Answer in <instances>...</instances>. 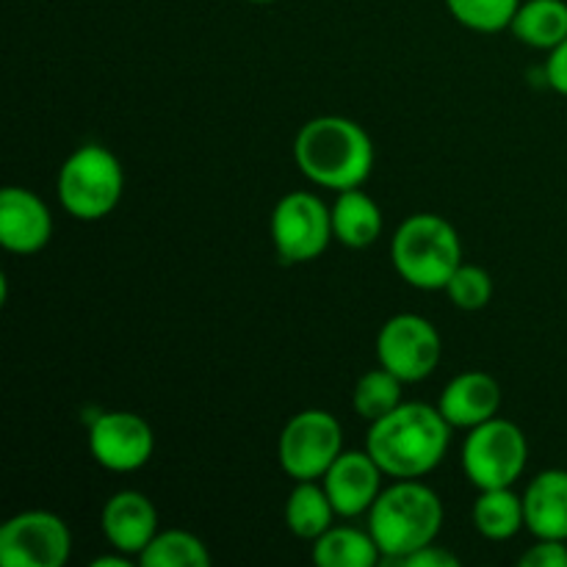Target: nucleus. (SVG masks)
Masks as SVG:
<instances>
[{
	"label": "nucleus",
	"mask_w": 567,
	"mask_h": 567,
	"mask_svg": "<svg viewBox=\"0 0 567 567\" xmlns=\"http://www.w3.org/2000/svg\"><path fill=\"white\" fill-rule=\"evenodd\" d=\"M520 567H567V540H537L520 557Z\"/></svg>",
	"instance_id": "nucleus-26"
},
{
	"label": "nucleus",
	"mask_w": 567,
	"mask_h": 567,
	"mask_svg": "<svg viewBox=\"0 0 567 567\" xmlns=\"http://www.w3.org/2000/svg\"><path fill=\"white\" fill-rule=\"evenodd\" d=\"M382 476L385 474L369 452H341V457L321 476V485L336 507V515L354 518L374 507L382 493Z\"/></svg>",
	"instance_id": "nucleus-12"
},
{
	"label": "nucleus",
	"mask_w": 567,
	"mask_h": 567,
	"mask_svg": "<svg viewBox=\"0 0 567 567\" xmlns=\"http://www.w3.org/2000/svg\"><path fill=\"white\" fill-rule=\"evenodd\" d=\"M70 526L55 513L28 509L0 526V565L61 567L70 559Z\"/></svg>",
	"instance_id": "nucleus-9"
},
{
	"label": "nucleus",
	"mask_w": 567,
	"mask_h": 567,
	"mask_svg": "<svg viewBox=\"0 0 567 567\" xmlns=\"http://www.w3.org/2000/svg\"><path fill=\"white\" fill-rule=\"evenodd\" d=\"M332 515H336V507H332L324 485L297 482L286 502V524L293 535L316 543L332 526Z\"/></svg>",
	"instance_id": "nucleus-21"
},
{
	"label": "nucleus",
	"mask_w": 567,
	"mask_h": 567,
	"mask_svg": "<svg viewBox=\"0 0 567 567\" xmlns=\"http://www.w3.org/2000/svg\"><path fill=\"white\" fill-rule=\"evenodd\" d=\"M302 175L332 192L360 188L374 169V142L347 116H316L305 122L293 142Z\"/></svg>",
	"instance_id": "nucleus-2"
},
{
	"label": "nucleus",
	"mask_w": 567,
	"mask_h": 567,
	"mask_svg": "<svg viewBox=\"0 0 567 567\" xmlns=\"http://www.w3.org/2000/svg\"><path fill=\"white\" fill-rule=\"evenodd\" d=\"M529 460V443L518 424L507 419H491L474 426L465 437L463 468L480 491L513 487Z\"/></svg>",
	"instance_id": "nucleus-6"
},
{
	"label": "nucleus",
	"mask_w": 567,
	"mask_h": 567,
	"mask_svg": "<svg viewBox=\"0 0 567 567\" xmlns=\"http://www.w3.org/2000/svg\"><path fill=\"white\" fill-rule=\"evenodd\" d=\"M382 210L374 199L360 188L338 192L332 205V236L349 249H365L380 238Z\"/></svg>",
	"instance_id": "nucleus-17"
},
{
	"label": "nucleus",
	"mask_w": 567,
	"mask_h": 567,
	"mask_svg": "<svg viewBox=\"0 0 567 567\" xmlns=\"http://www.w3.org/2000/svg\"><path fill=\"white\" fill-rule=\"evenodd\" d=\"M391 260L399 277L413 288L441 291L463 264V244L443 216L415 214L393 236Z\"/></svg>",
	"instance_id": "nucleus-4"
},
{
	"label": "nucleus",
	"mask_w": 567,
	"mask_h": 567,
	"mask_svg": "<svg viewBox=\"0 0 567 567\" xmlns=\"http://www.w3.org/2000/svg\"><path fill=\"white\" fill-rule=\"evenodd\" d=\"M131 565H133L131 554H120V557H100L92 563V567H131Z\"/></svg>",
	"instance_id": "nucleus-29"
},
{
	"label": "nucleus",
	"mask_w": 567,
	"mask_h": 567,
	"mask_svg": "<svg viewBox=\"0 0 567 567\" xmlns=\"http://www.w3.org/2000/svg\"><path fill=\"white\" fill-rule=\"evenodd\" d=\"M53 216L42 197L28 188L9 186L0 194V244L14 255H33L48 247Z\"/></svg>",
	"instance_id": "nucleus-13"
},
{
	"label": "nucleus",
	"mask_w": 567,
	"mask_h": 567,
	"mask_svg": "<svg viewBox=\"0 0 567 567\" xmlns=\"http://www.w3.org/2000/svg\"><path fill=\"white\" fill-rule=\"evenodd\" d=\"M138 563L144 567H208L210 551L197 535L183 529L158 532L144 548Z\"/></svg>",
	"instance_id": "nucleus-22"
},
{
	"label": "nucleus",
	"mask_w": 567,
	"mask_h": 567,
	"mask_svg": "<svg viewBox=\"0 0 567 567\" xmlns=\"http://www.w3.org/2000/svg\"><path fill=\"white\" fill-rule=\"evenodd\" d=\"M343 432L327 410H302L282 430L277 443L280 468L297 482H316L341 457Z\"/></svg>",
	"instance_id": "nucleus-7"
},
{
	"label": "nucleus",
	"mask_w": 567,
	"mask_h": 567,
	"mask_svg": "<svg viewBox=\"0 0 567 567\" xmlns=\"http://www.w3.org/2000/svg\"><path fill=\"white\" fill-rule=\"evenodd\" d=\"M125 172L103 144H83L61 164L55 192L70 216L81 221L105 219L120 205Z\"/></svg>",
	"instance_id": "nucleus-5"
},
{
	"label": "nucleus",
	"mask_w": 567,
	"mask_h": 567,
	"mask_svg": "<svg viewBox=\"0 0 567 567\" xmlns=\"http://www.w3.org/2000/svg\"><path fill=\"white\" fill-rule=\"evenodd\" d=\"M460 25L480 33H498L513 25L520 0H446Z\"/></svg>",
	"instance_id": "nucleus-24"
},
{
	"label": "nucleus",
	"mask_w": 567,
	"mask_h": 567,
	"mask_svg": "<svg viewBox=\"0 0 567 567\" xmlns=\"http://www.w3.org/2000/svg\"><path fill=\"white\" fill-rule=\"evenodd\" d=\"M402 385L396 374H391L388 369H374L369 374L360 377V382L354 385L352 402L354 410L363 415L365 421H380L382 415H388L391 410H396L402 404Z\"/></svg>",
	"instance_id": "nucleus-23"
},
{
	"label": "nucleus",
	"mask_w": 567,
	"mask_h": 567,
	"mask_svg": "<svg viewBox=\"0 0 567 567\" xmlns=\"http://www.w3.org/2000/svg\"><path fill=\"white\" fill-rule=\"evenodd\" d=\"M509 28L529 48L554 50L567 39V3L565 0H526Z\"/></svg>",
	"instance_id": "nucleus-18"
},
{
	"label": "nucleus",
	"mask_w": 567,
	"mask_h": 567,
	"mask_svg": "<svg viewBox=\"0 0 567 567\" xmlns=\"http://www.w3.org/2000/svg\"><path fill=\"white\" fill-rule=\"evenodd\" d=\"M524 520L537 540H567V471H543L529 482Z\"/></svg>",
	"instance_id": "nucleus-16"
},
{
	"label": "nucleus",
	"mask_w": 567,
	"mask_h": 567,
	"mask_svg": "<svg viewBox=\"0 0 567 567\" xmlns=\"http://www.w3.org/2000/svg\"><path fill=\"white\" fill-rule=\"evenodd\" d=\"M92 457L114 474H131L144 468L155 452L153 426L136 413L114 410L103 413L89 430Z\"/></svg>",
	"instance_id": "nucleus-11"
},
{
	"label": "nucleus",
	"mask_w": 567,
	"mask_h": 567,
	"mask_svg": "<svg viewBox=\"0 0 567 567\" xmlns=\"http://www.w3.org/2000/svg\"><path fill=\"white\" fill-rule=\"evenodd\" d=\"M380 546L371 532L352 526H330L313 543V559L321 567H371L380 563Z\"/></svg>",
	"instance_id": "nucleus-19"
},
{
	"label": "nucleus",
	"mask_w": 567,
	"mask_h": 567,
	"mask_svg": "<svg viewBox=\"0 0 567 567\" xmlns=\"http://www.w3.org/2000/svg\"><path fill=\"white\" fill-rule=\"evenodd\" d=\"M100 526H103L105 540L116 551L138 559L150 540L158 535V509L144 493L122 491L105 502L103 513H100Z\"/></svg>",
	"instance_id": "nucleus-14"
},
{
	"label": "nucleus",
	"mask_w": 567,
	"mask_h": 567,
	"mask_svg": "<svg viewBox=\"0 0 567 567\" xmlns=\"http://www.w3.org/2000/svg\"><path fill=\"white\" fill-rule=\"evenodd\" d=\"M474 526L487 540H509L526 526L524 496H515L513 487L482 491L474 504Z\"/></svg>",
	"instance_id": "nucleus-20"
},
{
	"label": "nucleus",
	"mask_w": 567,
	"mask_h": 567,
	"mask_svg": "<svg viewBox=\"0 0 567 567\" xmlns=\"http://www.w3.org/2000/svg\"><path fill=\"white\" fill-rule=\"evenodd\" d=\"M441 529L443 502L432 487L415 480H399L369 509V532L385 565H399L408 554L435 543Z\"/></svg>",
	"instance_id": "nucleus-3"
},
{
	"label": "nucleus",
	"mask_w": 567,
	"mask_h": 567,
	"mask_svg": "<svg viewBox=\"0 0 567 567\" xmlns=\"http://www.w3.org/2000/svg\"><path fill=\"white\" fill-rule=\"evenodd\" d=\"M443 341L435 327L415 313H399L382 324L377 336V358L382 369L402 382H421L437 369Z\"/></svg>",
	"instance_id": "nucleus-10"
},
{
	"label": "nucleus",
	"mask_w": 567,
	"mask_h": 567,
	"mask_svg": "<svg viewBox=\"0 0 567 567\" xmlns=\"http://www.w3.org/2000/svg\"><path fill=\"white\" fill-rule=\"evenodd\" d=\"M452 441V424L430 404H399L374 421L365 452L377 460L382 474L393 480H421L441 465Z\"/></svg>",
	"instance_id": "nucleus-1"
},
{
	"label": "nucleus",
	"mask_w": 567,
	"mask_h": 567,
	"mask_svg": "<svg viewBox=\"0 0 567 567\" xmlns=\"http://www.w3.org/2000/svg\"><path fill=\"white\" fill-rule=\"evenodd\" d=\"M399 565L402 567H457L460 559L454 557L449 548H441V546H435V543H430V546L408 554V557H404Z\"/></svg>",
	"instance_id": "nucleus-27"
},
{
	"label": "nucleus",
	"mask_w": 567,
	"mask_h": 567,
	"mask_svg": "<svg viewBox=\"0 0 567 567\" xmlns=\"http://www.w3.org/2000/svg\"><path fill=\"white\" fill-rule=\"evenodd\" d=\"M249 3H258V6H266V3H277V0H249Z\"/></svg>",
	"instance_id": "nucleus-30"
},
{
	"label": "nucleus",
	"mask_w": 567,
	"mask_h": 567,
	"mask_svg": "<svg viewBox=\"0 0 567 567\" xmlns=\"http://www.w3.org/2000/svg\"><path fill=\"white\" fill-rule=\"evenodd\" d=\"M271 238L282 264H308L324 255L332 236V208L316 194L293 192L275 205Z\"/></svg>",
	"instance_id": "nucleus-8"
},
{
	"label": "nucleus",
	"mask_w": 567,
	"mask_h": 567,
	"mask_svg": "<svg viewBox=\"0 0 567 567\" xmlns=\"http://www.w3.org/2000/svg\"><path fill=\"white\" fill-rule=\"evenodd\" d=\"M443 291L449 293V299L454 302V308L460 310H482L487 308L493 297V280L482 266L474 264H460L457 271L452 275V280L446 282Z\"/></svg>",
	"instance_id": "nucleus-25"
},
{
	"label": "nucleus",
	"mask_w": 567,
	"mask_h": 567,
	"mask_svg": "<svg viewBox=\"0 0 567 567\" xmlns=\"http://www.w3.org/2000/svg\"><path fill=\"white\" fill-rule=\"evenodd\" d=\"M498 408H502V388L485 371H465V374L454 377L437 402L443 419L463 430H474V426L496 419Z\"/></svg>",
	"instance_id": "nucleus-15"
},
{
	"label": "nucleus",
	"mask_w": 567,
	"mask_h": 567,
	"mask_svg": "<svg viewBox=\"0 0 567 567\" xmlns=\"http://www.w3.org/2000/svg\"><path fill=\"white\" fill-rule=\"evenodd\" d=\"M546 81H548V86L554 89V92L565 94V97H567V39H565V42H559L557 48L551 50V55H548Z\"/></svg>",
	"instance_id": "nucleus-28"
}]
</instances>
